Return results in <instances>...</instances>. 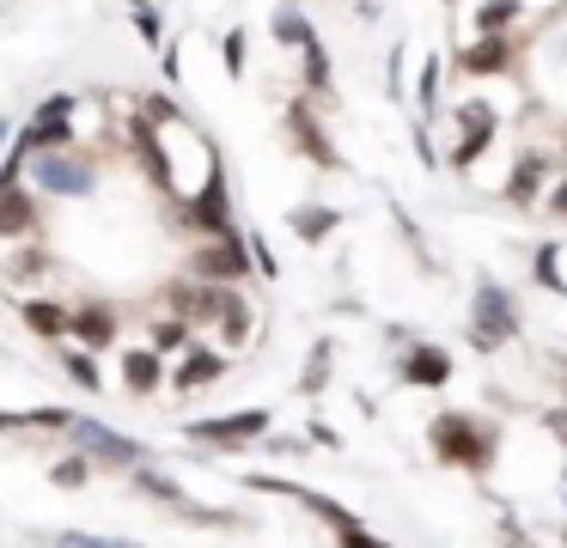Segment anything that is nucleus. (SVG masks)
<instances>
[{
    "label": "nucleus",
    "instance_id": "obj_23",
    "mask_svg": "<svg viewBox=\"0 0 567 548\" xmlns=\"http://www.w3.org/2000/svg\"><path fill=\"white\" fill-rule=\"evenodd\" d=\"M287 226H293V231H299V238H306V244H323V238H330L336 226H342V207H323V201H299L293 214H287Z\"/></svg>",
    "mask_w": 567,
    "mask_h": 548
},
{
    "label": "nucleus",
    "instance_id": "obj_41",
    "mask_svg": "<svg viewBox=\"0 0 567 548\" xmlns=\"http://www.w3.org/2000/svg\"><path fill=\"white\" fill-rule=\"evenodd\" d=\"M561 402H567V360H561Z\"/></svg>",
    "mask_w": 567,
    "mask_h": 548
},
{
    "label": "nucleus",
    "instance_id": "obj_20",
    "mask_svg": "<svg viewBox=\"0 0 567 548\" xmlns=\"http://www.w3.org/2000/svg\"><path fill=\"white\" fill-rule=\"evenodd\" d=\"M287 499H299V506H306V511H311V518H318V524H323V530H330V536H342V530H354V524H360L354 511L342 506V499L318 494V487H299V482H293V487H287Z\"/></svg>",
    "mask_w": 567,
    "mask_h": 548
},
{
    "label": "nucleus",
    "instance_id": "obj_29",
    "mask_svg": "<svg viewBox=\"0 0 567 548\" xmlns=\"http://www.w3.org/2000/svg\"><path fill=\"white\" fill-rule=\"evenodd\" d=\"M330 365H336V348H330V341H318V348L306 353V372H299V396H323Z\"/></svg>",
    "mask_w": 567,
    "mask_h": 548
},
{
    "label": "nucleus",
    "instance_id": "obj_11",
    "mask_svg": "<svg viewBox=\"0 0 567 548\" xmlns=\"http://www.w3.org/2000/svg\"><path fill=\"white\" fill-rule=\"evenodd\" d=\"M452 61L464 80H501V73L518 68V31H476Z\"/></svg>",
    "mask_w": 567,
    "mask_h": 548
},
{
    "label": "nucleus",
    "instance_id": "obj_43",
    "mask_svg": "<svg viewBox=\"0 0 567 548\" xmlns=\"http://www.w3.org/2000/svg\"><path fill=\"white\" fill-rule=\"evenodd\" d=\"M561 482H567V463H561Z\"/></svg>",
    "mask_w": 567,
    "mask_h": 548
},
{
    "label": "nucleus",
    "instance_id": "obj_42",
    "mask_svg": "<svg viewBox=\"0 0 567 548\" xmlns=\"http://www.w3.org/2000/svg\"><path fill=\"white\" fill-rule=\"evenodd\" d=\"M561 548H567V524H561Z\"/></svg>",
    "mask_w": 567,
    "mask_h": 548
},
{
    "label": "nucleus",
    "instance_id": "obj_30",
    "mask_svg": "<svg viewBox=\"0 0 567 548\" xmlns=\"http://www.w3.org/2000/svg\"><path fill=\"white\" fill-rule=\"evenodd\" d=\"M128 19H135L141 43H147L153 55H159V49H165V24H159V7H153V0H128Z\"/></svg>",
    "mask_w": 567,
    "mask_h": 548
},
{
    "label": "nucleus",
    "instance_id": "obj_34",
    "mask_svg": "<svg viewBox=\"0 0 567 548\" xmlns=\"http://www.w3.org/2000/svg\"><path fill=\"white\" fill-rule=\"evenodd\" d=\"M543 433H549L555 445L567 451V402H555V409H543Z\"/></svg>",
    "mask_w": 567,
    "mask_h": 548
},
{
    "label": "nucleus",
    "instance_id": "obj_12",
    "mask_svg": "<svg viewBox=\"0 0 567 548\" xmlns=\"http://www.w3.org/2000/svg\"><path fill=\"white\" fill-rule=\"evenodd\" d=\"M226 372H233V348H220V341H214V348L208 341H189L172 365V390L177 396H202V390H214Z\"/></svg>",
    "mask_w": 567,
    "mask_h": 548
},
{
    "label": "nucleus",
    "instance_id": "obj_9",
    "mask_svg": "<svg viewBox=\"0 0 567 548\" xmlns=\"http://www.w3.org/2000/svg\"><path fill=\"white\" fill-rule=\"evenodd\" d=\"M287 134H293V153L306 158V165H318V170H342V153H336L330 128H323V116H318V97L299 92L293 104H287Z\"/></svg>",
    "mask_w": 567,
    "mask_h": 548
},
{
    "label": "nucleus",
    "instance_id": "obj_37",
    "mask_svg": "<svg viewBox=\"0 0 567 548\" xmlns=\"http://www.w3.org/2000/svg\"><path fill=\"white\" fill-rule=\"evenodd\" d=\"M262 445H269L275 457H299V451H306L311 438H281V433H269V438H262Z\"/></svg>",
    "mask_w": 567,
    "mask_h": 548
},
{
    "label": "nucleus",
    "instance_id": "obj_26",
    "mask_svg": "<svg viewBox=\"0 0 567 548\" xmlns=\"http://www.w3.org/2000/svg\"><path fill=\"white\" fill-rule=\"evenodd\" d=\"M561 250H567L561 238H549V244H537V250H530V280H537L543 292H567V275H561Z\"/></svg>",
    "mask_w": 567,
    "mask_h": 548
},
{
    "label": "nucleus",
    "instance_id": "obj_44",
    "mask_svg": "<svg viewBox=\"0 0 567 548\" xmlns=\"http://www.w3.org/2000/svg\"><path fill=\"white\" fill-rule=\"evenodd\" d=\"M0 414H7V409H0Z\"/></svg>",
    "mask_w": 567,
    "mask_h": 548
},
{
    "label": "nucleus",
    "instance_id": "obj_10",
    "mask_svg": "<svg viewBox=\"0 0 567 548\" xmlns=\"http://www.w3.org/2000/svg\"><path fill=\"white\" fill-rule=\"evenodd\" d=\"M561 177L555 170V153L549 146H518V158H513V170H506V189H501V201H513L518 214H530V207L549 195V183Z\"/></svg>",
    "mask_w": 567,
    "mask_h": 548
},
{
    "label": "nucleus",
    "instance_id": "obj_25",
    "mask_svg": "<svg viewBox=\"0 0 567 548\" xmlns=\"http://www.w3.org/2000/svg\"><path fill=\"white\" fill-rule=\"evenodd\" d=\"M189 341H196V323H184V317H172V311H159L147 323V348H159L165 360H172V353H184Z\"/></svg>",
    "mask_w": 567,
    "mask_h": 548
},
{
    "label": "nucleus",
    "instance_id": "obj_35",
    "mask_svg": "<svg viewBox=\"0 0 567 548\" xmlns=\"http://www.w3.org/2000/svg\"><path fill=\"white\" fill-rule=\"evenodd\" d=\"M336 548H391V542H384V536H372L367 524H354V530L336 536Z\"/></svg>",
    "mask_w": 567,
    "mask_h": 548
},
{
    "label": "nucleus",
    "instance_id": "obj_28",
    "mask_svg": "<svg viewBox=\"0 0 567 548\" xmlns=\"http://www.w3.org/2000/svg\"><path fill=\"white\" fill-rule=\"evenodd\" d=\"M92 469H99V463H92L86 451H68V457H55V469H50V487H62V494H80V487L92 482Z\"/></svg>",
    "mask_w": 567,
    "mask_h": 548
},
{
    "label": "nucleus",
    "instance_id": "obj_24",
    "mask_svg": "<svg viewBox=\"0 0 567 548\" xmlns=\"http://www.w3.org/2000/svg\"><path fill=\"white\" fill-rule=\"evenodd\" d=\"M440 73H445V55L427 49V55H421V73H415V122L440 116Z\"/></svg>",
    "mask_w": 567,
    "mask_h": 548
},
{
    "label": "nucleus",
    "instance_id": "obj_15",
    "mask_svg": "<svg viewBox=\"0 0 567 548\" xmlns=\"http://www.w3.org/2000/svg\"><path fill=\"white\" fill-rule=\"evenodd\" d=\"M123 390L128 396H141V402H153L159 390H172V360H165L159 348H123Z\"/></svg>",
    "mask_w": 567,
    "mask_h": 548
},
{
    "label": "nucleus",
    "instance_id": "obj_2",
    "mask_svg": "<svg viewBox=\"0 0 567 548\" xmlns=\"http://www.w3.org/2000/svg\"><path fill=\"white\" fill-rule=\"evenodd\" d=\"M464 335L476 353H501L506 341L525 335V311H518V292L501 287V280H476L470 287V317H464Z\"/></svg>",
    "mask_w": 567,
    "mask_h": 548
},
{
    "label": "nucleus",
    "instance_id": "obj_32",
    "mask_svg": "<svg viewBox=\"0 0 567 548\" xmlns=\"http://www.w3.org/2000/svg\"><path fill=\"white\" fill-rule=\"evenodd\" d=\"M220 61H226V73H233V80H245V31H226L220 37Z\"/></svg>",
    "mask_w": 567,
    "mask_h": 548
},
{
    "label": "nucleus",
    "instance_id": "obj_39",
    "mask_svg": "<svg viewBox=\"0 0 567 548\" xmlns=\"http://www.w3.org/2000/svg\"><path fill=\"white\" fill-rule=\"evenodd\" d=\"M501 548H537V542L525 530H513V524H501Z\"/></svg>",
    "mask_w": 567,
    "mask_h": 548
},
{
    "label": "nucleus",
    "instance_id": "obj_40",
    "mask_svg": "<svg viewBox=\"0 0 567 548\" xmlns=\"http://www.w3.org/2000/svg\"><path fill=\"white\" fill-rule=\"evenodd\" d=\"M13 134H19V128H13V122H0V158L13 153Z\"/></svg>",
    "mask_w": 567,
    "mask_h": 548
},
{
    "label": "nucleus",
    "instance_id": "obj_14",
    "mask_svg": "<svg viewBox=\"0 0 567 548\" xmlns=\"http://www.w3.org/2000/svg\"><path fill=\"white\" fill-rule=\"evenodd\" d=\"M396 378H403L409 390H445L452 384V348H440V341H403Z\"/></svg>",
    "mask_w": 567,
    "mask_h": 548
},
{
    "label": "nucleus",
    "instance_id": "obj_21",
    "mask_svg": "<svg viewBox=\"0 0 567 548\" xmlns=\"http://www.w3.org/2000/svg\"><path fill=\"white\" fill-rule=\"evenodd\" d=\"M19 317H25V329L38 341H68V317H74V304H55V299H25L19 304Z\"/></svg>",
    "mask_w": 567,
    "mask_h": 548
},
{
    "label": "nucleus",
    "instance_id": "obj_6",
    "mask_svg": "<svg viewBox=\"0 0 567 548\" xmlns=\"http://www.w3.org/2000/svg\"><path fill=\"white\" fill-rule=\"evenodd\" d=\"M275 426V409H233V414H208V421H184V438L189 445H208V451H245V445H262Z\"/></svg>",
    "mask_w": 567,
    "mask_h": 548
},
{
    "label": "nucleus",
    "instance_id": "obj_5",
    "mask_svg": "<svg viewBox=\"0 0 567 548\" xmlns=\"http://www.w3.org/2000/svg\"><path fill=\"white\" fill-rule=\"evenodd\" d=\"M452 153H445V170H457V177H470V170L488 158V146H494V134H501V110L488 104L482 92H470L464 104L452 110Z\"/></svg>",
    "mask_w": 567,
    "mask_h": 548
},
{
    "label": "nucleus",
    "instance_id": "obj_19",
    "mask_svg": "<svg viewBox=\"0 0 567 548\" xmlns=\"http://www.w3.org/2000/svg\"><path fill=\"white\" fill-rule=\"evenodd\" d=\"M68 426H74V409H55V402L0 414V433H68Z\"/></svg>",
    "mask_w": 567,
    "mask_h": 548
},
{
    "label": "nucleus",
    "instance_id": "obj_4",
    "mask_svg": "<svg viewBox=\"0 0 567 548\" xmlns=\"http://www.w3.org/2000/svg\"><path fill=\"white\" fill-rule=\"evenodd\" d=\"M25 153V146H19ZM25 177L43 195H62V201H86L99 189V153H80V146H50V153H25Z\"/></svg>",
    "mask_w": 567,
    "mask_h": 548
},
{
    "label": "nucleus",
    "instance_id": "obj_22",
    "mask_svg": "<svg viewBox=\"0 0 567 548\" xmlns=\"http://www.w3.org/2000/svg\"><path fill=\"white\" fill-rule=\"evenodd\" d=\"M269 31H275V43H281V49H293V55L311 43V37H318V31H311V19H306V7H299V0H275Z\"/></svg>",
    "mask_w": 567,
    "mask_h": 548
},
{
    "label": "nucleus",
    "instance_id": "obj_16",
    "mask_svg": "<svg viewBox=\"0 0 567 548\" xmlns=\"http://www.w3.org/2000/svg\"><path fill=\"white\" fill-rule=\"evenodd\" d=\"M116 329H123V317L104 299H80L74 317H68V341H80V348H92V353L116 348Z\"/></svg>",
    "mask_w": 567,
    "mask_h": 548
},
{
    "label": "nucleus",
    "instance_id": "obj_27",
    "mask_svg": "<svg viewBox=\"0 0 567 548\" xmlns=\"http://www.w3.org/2000/svg\"><path fill=\"white\" fill-rule=\"evenodd\" d=\"M62 372L74 378V384L86 390V396H99V390H104V372H99V353H92V348H80V341H74V348H62Z\"/></svg>",
    "mask_w": 567,
    "mask_h": 548
},
{
    "label": "nucleus",
    "instance_id": "obj_3",
    "mask_svg": "<svg viewBox=\"0 0 567 548\" xmlns=\"http://www.w3.org/2000/svg\"><path fill=\"white\" fill-rule=\"evenodd\" d=\"M172 226L189 231V238H226V231H238L233 219V189H226V170L214 165L208 177L196 183V189L172 195Z\"/></svg>",
    "mask_w": 567,
    "mask_h": 548
},
{
    "label": "nucleus",
    "instance_id": "obj_8",
    "mask_svg": "<svg viewBox=\"0 0 567 548\" xmlns=\"http://www.w3.org/2000/svg\"><path fill=\"white\" fill-rule=\"evenodd\" d=\"M68 445L86 451L92 463H104V469H135V463H147V445H141V438H128V433H116L111 421H99V414H74Z\"/></svg>",
    "mask_w": 567,
    "mask_h": 548
},
{
    "label": "nucleus",
    "instance_id": "obj_38",
    "mask_svg": "<svg viewBox=\"0 0 567 548\" xmlns=\"http://www.w3.org/2000/svg\"><path fill=\"white\" fill-rule=\"evenodd\" d=\"M306 438H311V445H323V451H342V433H330L323 421H311V426H306Z\"/></svg>",
    "mask_w": 567,
    "mask_h": 548
},
{
    "label": "nucleus",
    "instance_id": "obj_33",
    "mask_svg": "<svg viewBox=\"0 0 567 548\" xmlns=\"http://www.w3.org/2000/svg\"><path fill=\"white\" fill-rule=\"evenodd\" d=\"M250 256H257V275H262V280H281V256L262 244V231H250Z\"/></svg>",
    "mask_w": 567,
    "mask_h": 548
},
{
    "label": "nucleus",
    "instance_id": "obj_18",
    "mask_svg": "<svg viewBox=\"0 0 567 548\" xmlns=\"http://www.w3.org/2000/svg\"><path fill=\"white\" fill-rule=\"evenodd\" d=\"M330 85H336L330 49H323V37H311V43L299 49V92H306V97H318V104H330Z\"/></svg>",
    "mask_w": 567,
    "mask_h": 548
},
{
    "label": "nucleus",
    "instance_id": "obj_17",
    "mask_svg": "<svg viewBox=\"0 0 567 548\" xmlns=\"http://www.w3.org/2000/svg\"><path fill=\"white\" fill-rule=\"evenodd\" d=\"M50 268H55V262H50V250H43V238L0 244V280H7V287H38Z\"/></svg>",
    "mask_w": 567,
    "mask_h": 548
},
{
    "label": "nucleus",
    "instance_id": "obj_13",
    "mask_svg": "<svg viewBox=\"0 0 567 548\" xmlns=\"http://www.w3.org/2000/svg\"><path fill=\"white\" fill-rule=\"evenodd\" d=\"M208 335L220 341V348H233V353H245L250 341H257V304L245 299V287H233V280H220V299H214Z\"/></svg>",
    "mask_w": 567,
    "mask_h": 548
},
{
    "label": "nucleus",
    "instance_id": "obj_36",
    "mask_svg": "<svg viewBox=\"0 0 567 548\" xmlns=\"http://www.w3.org/2000/svg\"><path fill=\"white\" fill-rule=\"evenodd\" d=\"M543 207H549L555 219H567V170H561V177L549 183V195H543Z\"/></svg>",
    "mask_w": 567,
    "mask_h": 548
},
{
    "label": "nucleus",
    "instance_id": "obj_1",
    "mask_svg": "<svg viewBox=\"0 0 567 548\" xmlns=\"http://www.w3.org/2000/svg\"><path fill=\"white\" fill-rule=\"evenodd\" d=\"M427 451L433 463H445L457 475H488L494 457H501V426L470 409H440L427 421Z\"/></svg>",
    "mask_w": 567,
    "mask_h": 548
},
{
    "label": "nucleus",
    "instance_id": "obj_7",
    "mask_svg": "<svg viewBox=\"0 0 567 548\" xmlns=\"http://www.w3.org/2000/svg\"><path fill=\"white\" fill-rule=\"evenodd\" d=\"M189 275L245 287V280L257 275V256H250V226L226 231V238H196V250H189Z\"/></svg>",
    "mask_w": 567,
    "mask_h": 548
},
{
    "label": "nucleus",
    "instance_id": "obj_31",
    "mask_svg": "<svg viewBox=\"0 0 567 548\" xmlns=\"http://www.w3.org/2000/svg\"><path fill=\"white\" fill-rule=\"evenodd\" d=\"M50 548H141V542H128V536H92V530H55Z\"/></svg>",
    "mask_w": 567,
    "mask_h": 548
}]
</instances>
